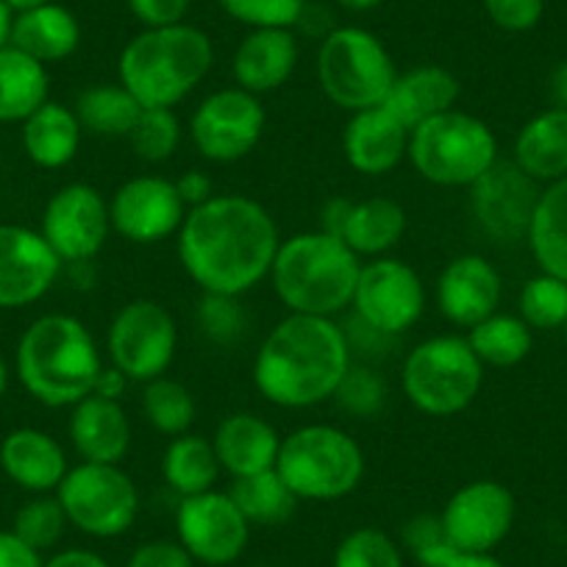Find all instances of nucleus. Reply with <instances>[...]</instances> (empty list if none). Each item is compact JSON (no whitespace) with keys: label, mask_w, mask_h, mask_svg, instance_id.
Listing matches in <instances>:
<instances>
[{"label":"nucleus","mask_w":567,"mask_h":567,"mask_svg":"<svg viewBox=\"0 0 567 567\" xmlns=\"http://www.w3.org/2000/svg\"><path fill=\"white\" fill-rule=\"evenodd\" d=\"M176 237L178 261L200 292L237 298L270 276L281 245L276 217L239 193L215 195L187 209Z\"/></svg>","instance_id":"nucleus-1"},{"label":"nucleus","mask_w":567,"mask_h":567,"mask_svg":"<svg viewBox=\"0 0 567 567\" xmlns=\"http://www.w3.org/2000/svg\"><path fill=\"white\" fill-rule=\"evenodd\" d=\"M351 364L346 329L334 318L287 315L256 351L254 384L272 406L312 409L334 398Z\"/></svg>","instance_id":"nucleus-2"},{"label":"nucleus","mask_w":567,"mask_h":567,"mask_svg":"<svg viewBox=\"0 0 567 567\" xmlns=\"http://www.w3.org/2000/svg\"><path fill=\"white\" fill-rule=\"evenodd\" d=\"M103 368L92 331L73 315H42L23 331L14 351V370L34 401L51 409H73L92 395Z\"/></svg>","instance_id":"nucleus-3"},{"label":"nucleus","mask_w":567,"mask_h":567,"mask_svg":"<svg viewBox=\"0 0 567 567\" xmlns=\"http://www.w3.org/2000/svg\"><path fill=\"white\" fill-rule=\"evenodd\" d=\"M215 64V45L193 23L142 29L125 42L117 59V81L142 109H173L187 101Z\"/></svg>","instance_id":"nucleus-4"},{"label":"nucleus","mask_w":567,"mask_h":567,"mask_svg":"<svg viewBox=\"0 0 567 567\" xmlns=\"http://www.w3.org/2000/svg\"><path fill=\"white\" fill-rule=\"evenodd\" d=\"M362 259L334 234L301 231L281 239L270 284L290 315L337 318L353 303Z\"/></svg>","instance_id":"nucleus-5"},{"label":"nucleus","mask_w":567,"mask_h":567,"mask_svg":"<svg viewBox=\"0 0 567 567\" xmlns=\"http://www.w3.org/2000/svg\"><path fill=\"white\" fill-rule=\"evenodd\" d=\"M276 471L298 501L331 504L362 484L364 451L340 425L307 423L281 437Z\"/></svg>","instance_id":"nucleus-6"},{"label":"nucleus","mask_w":567,"mask_h":567,"mask_svg":"<svg viewBox=\"0 0 567 567\" xmlns=\"http://www.w3.org/2000/svg\"><path fill=\"white\" fill-rule=\"evenodd\" d=\"M406 159L434 187L471 189L498 162V140L482 117L451 109L412 128Z\"/></svg>","instance_id":"nucleus-7"},{"label":"nucleus","mask_w":567,"mask_h":567,"mask_svg":"<svg viewBox=\"0 0 567 567\" xmlns=\"http://www.w3.org/2000/svg\"><path fill=\"white\" fill-rule=\"evenodd\" d=\"M484 386V364L462 334H437L417 342L401 364V390L417 412L454 417Z\"/></svg>","instance_id":"nucleus-8"},{"label":"nucleus","mask_w":567,"mask_h":567,"mask_svg":"<svg viewBox=\"0 0 567 567\" xmlns=\"http://www.w3.org/2000/svg\"><path fill=\"white\" fill-rule=\"evenodd\" d=\"M315 73L323 95L348 114L381 106L398 79L384 42L359 25H337L320 40Z\"/></svg>","instance_id":"nucleus-9"},{"label":"nucleus","mask_w":567,"mask_h":567,"mask_svg":"<svg viewBox=\"0 0 567 567\" xmlns=\"http://www.w3.org/2000/svg\"><path fill=\"white\" fill-rule=\"evenodd\" d=\"M68 523L95 539L123 537L140 515V489L123 465L79 462L56 489Z\"/></svg>","instance_id":"nucleus-10"},{"label":"nucleus","mask_w":567,"mask_h":567,"mask_svg":"<svg viewBox=\"0 0 567 567\" xmlns=\"http://www.w3.org/2000/svg\"><path fill=\"white\" fill-rule=\"evenodd\" d=\"M178 351V323L165 303L136 298L123 303L106 331L109 364L123 370L128 381H148L167 375Z\"/></svg>","instance_id":"nucleus-11"},{"label":"nucleus","mask_w":567,"mask_h":567,"mask_svg":"<svg viewBox=\"0 0 567 567\" xmlns=\"http://www.w3.org/2000/svg\"><path fill=\"white\" fill-rule=\"evenodd\" d=\"M267 112L259 95L234 86L212 92L189 117V140L204 159L234 165L256 151L265 136Z\"/></svg>","instance_id":"nucleus-12"},{"label":"nucleus","mask_w":567,"mask_h":567,"mask_svg":"<svg viewBox=\"0 0 567 567\" xmlns=\"http://www.w3.org/2000/svg\"><path fill=\"white\" fill-rule=\"evenodd\" d=\"M425 301L429 296L423 278L409 261L395 256L362 261L351 307L370 329L386 337L406 334L423 318Z\"/></svg>","instance_id":"nucleus-13"},{"label":"nucleus","mask_w":567,"mask_h":567,"mask_svg":"<svg viewBox=\"0 0 567 567\" xmlns=\"http://www.w3.org/2000/svg\"><path fill=\"white\" fill-rule=\"evenodd\" d=\"M40 234L64 265L92 261L112 234L106 195L84 182L64 184L45 204Z\"/></svg>","instance_id":"nucleus-14"},{"label":"nucleus","mask_w":567,"mask_h":567,"mask_svg":"<svg viewBox=\"0 0 567 567\" xmlns=\"http://www.w3.org/2000/svg\"><path fill=\"white\" fill-rule=\"evenodd\" d=\"M176 539L198 565L228 567L248 548L250 523L231 495L209 489L178 501Z\"/></svg>","instance_id":"nucleus-15"},{"label":"nucleus","mask_w":567,"mask_h":567,"mask_svg":"<svg viewBox=\"0 0 567 567\" xmlns=\"http://www.w3.org/2000/svg\"><path fill=\"white\" fill-rule=\"evenodd\" d=\"M517 504L506 484L495 478L467 482L445 501L440 520L451 545L462 554H493L515 526Z\"/></svg>","instance_id":"nucleus-16"},{"label":"nucleus","mask_w":567,"mask_h":567,"mask_svg":"<svg viewBox=\"0 0 567 567\" xmlns=\"http://www.w3.org/2000/svg\"><path fill=\"white\" fill-rule=\"evenodd\" d=\"M112 231L134 245H154L173 237L187 217L176 182L165 176H134L109 198Z\"/></svg>","instance_id":"nucleus-17"},{"label":"nucleus","mask_w":567,"mask_h":567,"mask_svg":"<svg viewBox=\"0 0 567 567\" xmlns=\"http://www.w3.org/2000/svg\"><path fill=\"white\" fill-rule=\"evenodd\" d=\"M539 193H543L539 184L526 176L515 162L498 159L471 187L473 220L487 237L498 243L526 239Z\"/></svg>","instance_id":"nucleus-18"},{"label":"nucleus","mask_w":567,"mask_h":567,"mask_svg":"<svg viewBox=\"0 0 567 567\" xmlns=\"http://www.w3.org/2000/svg\"><path fill=\"white\" fill-rule=\"evenodd\" d=\"M64 261L37 228L0 223V309L42 301L62 276Z\"/></svg>","instance_id":"nucleus-19"},{"label":"nucleus","mask_w":567,"mask_h":567,"mask_svg":"<svg viewBox=\"0 0 567 567\" xmlns=\"http://www.w3.org/2000/svg\"><path fill=\"white\" fill-rule=\"evenodd\" d=\"M437 309L456 329H473L498 312L504 298V278L498 267L482 254H462L451 259L434 287Z\"/></svg>","instance_id":"nucleus-20"},{"label":"nucleus","mask_w":567,"mask_h":567,"mask_svg":"<svg viewBox=\"0 0 567 567\" xmlns=\"http://www.w3.org/2000/svg\"><path fill=\"white\" fill-rule=\"evenodd\" d=\"M323 231L340 237L362 259L390 256L406 231V212L398 200L373 195L364 200L337 198L323 212Z\"/></svg>","instance_id":"nucleus-21"},{"label":"nucleus","mask_w":567,"mask_h":567,"mask_svg":"<svg viewBox=\"0 0 567 567\" xmlns=\"http://www.w3.org/2000/svg\"><path fill=\"white\" fill-rule=\"evenodd\" d=\"M412 131L381 103L348 117L342 128V156L357 173L370 178L395 171L409 154Z\"/></svg>","instance_id":"nucleus-22"},{"label":"nucleus","mask_w":567,"mask_h":567,"mask_svg":"<svg viewBox=\"0 0 567 567\" xmlns=\"http://www.w3.org/2000/svg\"><path fill=\"white\" fill-rule=\"evenodd\" d=\"M301 59V42L292 29H250L231 56V75L239 90L270 95L292 79Z\"/></svg>","instance_id":"nucleus-23"},{"label":"nucleus","mask_w":567,"mask_h":567,"mask_svg":"<svg viewBox=\"0 0 567 567\" xmlns=\"http://www.w3.org/2000/svg\"><path fill=\"white\" fill-rule=\"evenodd\" d=\"M68 434L81 462L123 465L131 451V420L123 403L101 395H86L75 403Z\"/></svg>","instance_id":"nucleus-24"},{"label":"nucleus","mask_w":567,"mask_h":567,"mask_svg":"<svg viewBox=\"0 0 567 567\" xmlns=\"http://www.w3.org/2000/svg\"><path fill=\"white\" fill-rule=\"evenodd\" d=\"M0 471L31 495L56 493L70 462L62 443L40 429H14L0 443Z\"/></svg>","instance_id":"nucleus-25"},{"label":"nucleus","mask_w":567,"mask_h":567,"mask_svg":"<svg viewBox=\"0 0 567 567\" xmlns=\"http://www.w3.org/2000/svg\"><path fill=\"white\" fill-rule=\"evenodd\" d=\"M212 445L223 471L231 478H245L276 467L281 434L261 414L231 412L217 423Z\"/></svg>","instance_id":"nucleus-26"},{"label":"nucleus","mask_w":567,"mask_h":567,"mask_svg":"<svg viewBox=\"0 0 567 567\" xmlns=\"http://www.w3.org/2000/svg\"><path fill=\"white\" fill-rule=\"evenodd\" d=\"M462 95V84L449 68L440 64H417V68L398 73L384 106L406 125L409 131L417 128L425 120L456 109Z\"/></svg>","instance_id":"nucleus-27"},{"label":"nucleus","mask_w":567,"mask_h":567,"mask_svg":"<svg viewBox=\"0 0 567 567\" xmlns=\"http://www.w3.org/2000/svg\"><path fill=\"white\" fill-rule=\"evenodd\" d=\"M81 40H84V29L79 18L68 7L51 0V3L14 14L9 45L20 48L48 68V64L73 56L81 48Z\"/></svg>","instance_id":"nucleus-28"},{"label":"nucleus","mask_w":567,"mask_h":567,"mask_svg":"<svg viewBox=\"0 0 567 567\" xmlns=\"http://www.w3.org/2000/svg\"><path fill=\"white\" fill-rule=\"evenodd\" d=\"M512 162L537 184L567 178V109L550 106L523 123Z\"/></svg>","instance_id":"nucleus-29"},{"label":"nucleus","mask_w":567,"mask_h":567,"mask_svg":"<svg viewBox=\"0 0 567 567\" xmlns=\"http://www.w3.org/2000/svg\"><path fill=\"white\" fill-rule=\"evenodd\" d=\"M20 125H23L20 128V140H23L25 156L37 167H42V171L68 167L79 156L84 128H81L73 106L48 101Z\"/></svg>","instance_id":"nucleus-30"},{"label":"nucleus","mask_w":567,"mask_h":567,"mask_svg":"<svg viewBox=\"0 0 567 567\" xmlns=\"http://www.w3.org/2000/svg\"><path fill=\"white\" fill-rule=\"evenodd\" d=\"M51 101L48 68L14 45L0 48V123H23Z\"/></svg>","instance_id":"nucleus-31"},{"label":"nucleus","mask_w":567,"mask_h":567,"mask_svg":"<svg viewBox=\"0 0 567 567\" xmlns=\"http://www.w3.org/2000/svg\"><path fill=\"white\" fill-rule=\"evenodd\" d=\"M526 243L539 270L567 281V178L539 193Z\"/></svg>","instance_id":"nucleus-32"},{"label":"nucleus","mask_w":567,"mask_h":567,"mask_svg":"<svg viewBox=\"0 0 567 567\" xmlns=\"http://www.w3.org/2000/svg\"><path fill=\"white\" fill-rule=\"evenodd\" d=\"M223 467L217 462L215 445L204 434H182L167 443L162 454V482L178 493V498L215 489Z\"/></svg>","instance_id":"nucleus-33"},{"label":"nucleus","mask_w":567,"mask_h":567,"mask_svg":"<svg viewBox=\"0 0 567 567\" xmlns=\"http://www.w3.org/2000/svg\"><path fill=\"white\" fill-rule=\"evenodd\" d=\"M73 112L84 134L109 136V140H128L140 120L142 106L123 84H92L75 95Z\"/></svg>","instance_id":"nucleus-34"},{"label":"nucleus","mask_w":567,"mask_h":567,"mask_svg":"<svg viewBox=\"0 0 567 567\" xmlns=\"http://www.w3.org/2000/svg\"><path fill=\"white\" fill-rule=\"evenodd\" d=\"M228 495L239 506V512L250 523V528L284 526V523L296 515L298 504H301L298 495L290 489V484L278 476L276 467L265 473H256V476L234 478Z\"/></svg>","instance_id":"nucleus-35"},{"label":"nucleus","mask_w":567,"mask_h":567,"mask_svg":"<svg viewBox=\"0 0 567 567\" xmlns=\"http://www.w3.org/2000/svg\"><path fill=\"white\" fill-rule=\"evenodd\" d=\"M532 326L520 315L495 312L487 320L467 329V342L484 368H515L532 353Z\"/></svg>","instance_id":"nucleus-36"},{"label":"nucleus","mask_w":567,"mask_h":567,"mask_svg":"<svg viewBox=\"0 0 567 567\" xmlns=\"http://www.w3.org/2000/svg\"><path fill=\"white\" fill-rule=\"evenodd\" d=\"M140 406L142 417L148 420L151 429L171 440L193 432L195 414H198L193 390L171 375H159V379L142 384Z\"/></svg>","instance_id":"nucleus-37"},{"label":"nucleus","mask_w":567,"mask_h":567,"mask_svg":"<svg viewBox=\"0 0 567 567\" xmlns=\"http://www.w3.org/2000/svg\"><path fill=\"white\" fill-rule=\"evenodd\" d=\"M517 315H520L532 329H561L567 320V281L539 270V276L528 278L520 287V296H517Z\"/></svg>","instance_id":"nucleus-38"},{"label":"nucleus","mask_w":567,"mask_h":567,"mask_svg":"<svg viewBox=\"0 0 567 567\" xmlns=\"http://www.w3.org/2000/svg\"><path fill=\"white\" fill-rule=\"evenodd\" d=\"M68 526V515H64L56 493L29 498L18 512H14L12 520V532L18 534L23 543H29L31 548L40 550V554L56 548V545L62 543Z\"/></svg>","instance_id":"nucleus-39"},{"label":"nucleus","mask_w":567,"mask_h":567,"mask_svg":"<svg viewBox=\"0 0 567 567\" xmlns=\"http://www.w3.org/2000/svg\"><path fill=\"white\" fill-rule=\"evenodd\" d=\"M182 134V120L173 109H142L134 131L128 134V142L142 162L162 165V162L176 156Z\"/></svg>","instance_id":"nucleus-40"},{"label":"nucleus","mask_w":567,"mask_h":567,"mask_svg":"<svg viewBox=\"0 0 567 567\" xmlns=\"http://www.w3.org/2000/svg\"><path fill=\"white\" fill-rule=\"evenodd\" d=\"M331 567H403V548L384 528L359 526L340 539Z\"/></svg>","instance_id":"nucleus-41"},{"label":"nucleus","mask_w":567,"mask_h":567,"mask_svg":"<svg viewBox=\"0 0 567 567\" xmlns=\"http://www.w3.org/2000/svg\"><path fill=\"white\" fill-rule=\"evenodd\" d=\"M403 554L412 556L420 567H445L460 550L451 545L440 515H414L401 528Z\"/></svg>","instance_id":"nucleus-42"},{"label":"nucleus","mask_w":567,"mask_h":567,"mask_svg":"<svg viewBox=\"0 0 567 567\" xmlns=\"http://www.w3.org/2000/svg\"><path fill=\"white\" fill-rule=\"evenodd\" d=\"M337 406L342 412L353 414V417L373 420L379 417L381 409L386 403V381L379 370L368 368V364H351L348 373L342 375L340 386H337L334 398Z\"/></svg>","instance_id":"nucleus-43"},{"label":"nucleus","mask_w":567,"mask_h":567,"mask_svg":"<svg viewBox=\"0 0 567 567\" xmlns=\"http://www.w3.org/2000/svg\"><path fill=\"white\" fill-rule=\"evenodd\" d=\"M223 12L248 29H296L309 0H217Z\"/></svg>","instance_id":"nucleus-44"},{"label":"nucleus","mask_w":567,"mask_h":567,"mask_svg":"<svg viewBox=\"0 0 567 567\" xmlns=\"http://www.w3.org/2000/svg\"><path fill=\"white\" fill-rule=\"evenodd\" d=\"M198 326L215 346H231L248 329V315L237 296H209L204 292L198 307Z\"/></svg>","instance_id":"nucleus-45"},{"label":"nucleus","mask_w":567,"mask_h":567,"mask_svg":"<svg viewBox=\"0 0 567 567\" xmlns=\"http://www.w3.org/2000/svg\"><path fill=\"white\" fill-rule=\"evenodd\" d=\"M489 23L509 34H526L537 29L545 14V0H482Z\"/></svg>","instance_id":"nucleus-46"},{"label":"nucleus","mask_w":567,"mask_h":567,"mask_svg":"<svg viewBox=\"0 0 567 567\" xmlns=\"http://www.w3.org/2000/svg\"><path fill=\"white\" fill-rule=\"evenodd\" d=\"M125 567H198L178 539H148L131 550Z\"/></svg>","instance_id":"nucleus-47"},{"label":"nucleus","mask_w":567,"mask_h":567,"mask_svg":"<svg viewBox=\"0 0 567 567\" xmlns=\"http://www.w3.org/2000/svg\"><path fill=\"white\" fill-rule=\"evenodd\" d=\"M125 7L145 29H159L184 23L193 0H125Z\"/></svg>","instance_id":"nucleus-48"},{"label":"nucleus","mask_w":567,"mask_h":567,"mask_svg":"<svg viewBox=\"0 0 567 567\" xmlns=\"http://www.w3.org/2000/svg\"><path fill=\"white\" fill-rule=\"evenodd\" d=\"M42 554L9 532H0V567H42Z\"/></svg>","instance_id":"nucleus-49"},{"label":"nucleus","mask_w":567,"mask_h":567,"mask_svg":"<svg viewBox=\"0 0 567 567\" xmlns=\"http://www.w3.org/2000/svg\"><path fill=\"white\" fill-rule=\"evenodd\" d=\"M176 189L187 209H195V206L206 204V200H212L217 195L215 182H212V176H206L204 171L182 173V176L176 178Z\"/></svg>","instance_id":"nucleus-50"},{"label":"nucleus","mask_w":567,"mask_h":567,"mask_svg":"<svg viewBox=\"0 0 567 567\" xmlns=\"http://www.w3.org/2000/svg\"><path fill=\"white\" fill-rule=\"evenodd\" d=\"M334 29H337V23H334V14H331V9L326 7V3H312V0H309L307 9L301 12V18H298L296 29L292 31H301V34L315 37V40H326V37H329Z\"/></svg>","instance_id":"nucleus-51"},{"label":"nucleus","mask_w":567,"mask_h":567,"mask_svg":"<svg viewBox=\"0 0 567 567\" xmlns=\"http://www.w3.org/2000/svg\"><path fill=\"white\" fill-rule=\"evenodd\" d=\"M42 567H112L97 550L90 548H64L56 550L42 561Z\"/></svg>","instance_id":"nucleus-52"},{"label":"nucleus","mask_w":567,"mask_h":567,"mask_svg":"<svg viewBox=\"0 0 567 567\" xmlns=\"http://www.w3.org/2000/svg\"><path fill=\"white\" fill-rule=\"evenodd\" d=\"M128 384L131 381L123 370H117L114 364H103L101 373H97L95 379V386H92V395L109 398V401H123Z\"/></svg>","instance_id":"nucleus-53"},{"label":"nucleus","mask_w":567,"mask_h":567,"mask_svg":"<svg viewBox=\"0 0 567 567\" xmlns=\"http://www.w3.org/2000/svg\"><path fill=\"white\" fill-rule=\"evenodd\" d=\"M550 106L567 109V62H559L548 75Z\"/></svg>","instance_id":"nucleus-54"},{"label":"nucleus","mask_w":567,"mask_h":567,"mask_svg":"<svg viewBox=\"0 0 567 567\" xmlns=\"http://www.w3.org/2000/svg\"><path fill=\"white\" fill-rule=\"evenodd\" d=\"M445 567H506L495 554H456Z\"/></svg>","instance_id":"nucleus-55"},{"label":"nucleus","mask_w":567,"mask_h":567,"mask_svg":"<svg viewBox=\"0 0 567 567\" xmlns=\"http://www.w3.org/2000/svg\"><path fill=\"white\" fill-rule=\"evenodd\" d=\"M12 23H14V12L9 9L7 0H0V48L9 45V40H12Z\"/></svg>","instance_id":"nucleus-56"},{"label":"nucleus","mask_w":567,"mask_h":567,"mask_svg":"<svg viewBox=\"0 0 567 567\" xmlns=\"http://www.w3.org/2000/svg\"><path fill=\"white\" fill-rule=\"evenodd\" d=\"M337 7L348 9V12H373L379 9L384 0H334Z\"/></svg>","instance_id":"nucleus-57"},{"label":"nucleus","mask_w":567,"mask_h":567,"mask_svg":"<svg viewBox=\"0 0 567 567\" xmlns=\"http://www.w3.org/2000/svg\"><path fill=\"white\" fill-rule=\"evenodd\" d=\"M7 3H9V9L18 14V12H25V9L42 7V3H51V0H7Z\"/></svg>","instance_id":"nucleus-58"},{"label":"nucleus","mask_w":567,"mask_h":567,"mask_svg":"<svg viewBox=\"0 0 567 567\" xmlns=\"http://www.w3.org/2000/svg\"><path fill=\"white\" fill-rule=\"evenodd\" d=\"M7 390H9V364L7 359L0 357V398L7 395Z\"/></svg>","instance_id":"nucleus-59"},{"label":"nucleus","mask_w":567,"mask_h":567,"mask_svg":"<svg viewBox=\"0 0 567 567\" xmlns=\"http://www.w3.org/2000/svg\"><path fill=\"white\" fill-rule=\"evenodd\" d=\"M250 567H281V565H250Z\"/></svg>","instance_id":"nucleus-60"},{"label":"nucleus","mask_w":567,"mask_h":567,"mask_svg":"<svg viewBox=\"0 0 567 567\" xmlns=\"http://www.w3.org/2000/svg\"><path fill=\"white\" fill-rule=\"evenodd\" d=\"M561 329H565V337H567V320H565V326H561Z\"/></svg>","instance_id":"nucleus-61"}]
</instances>
